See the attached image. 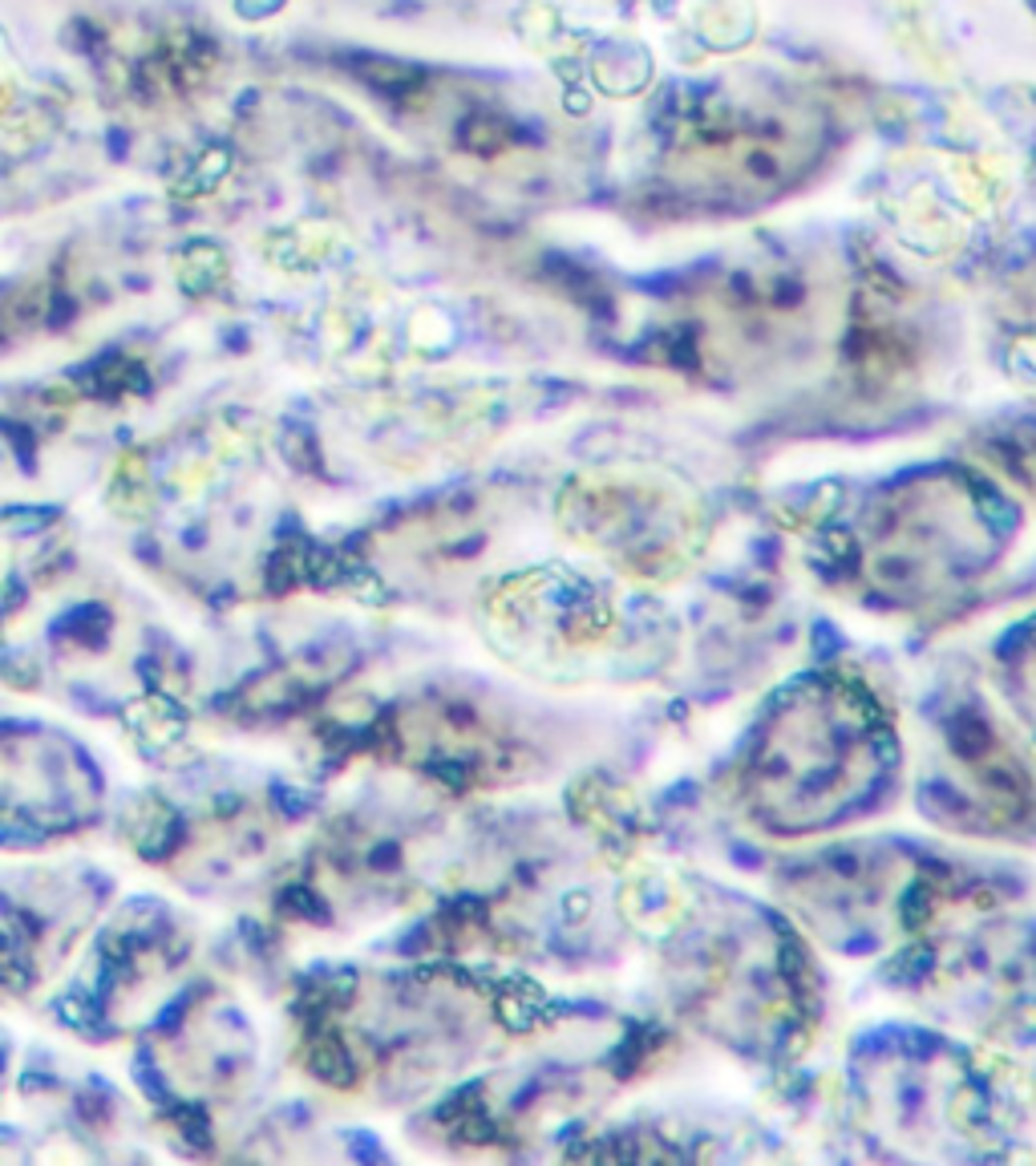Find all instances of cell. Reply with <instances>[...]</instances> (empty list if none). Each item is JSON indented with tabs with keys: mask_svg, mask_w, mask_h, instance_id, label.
Segmentation results:
<instances>
[{
	"mask_svg": "<svg viewBox=\"0 0 1036 1166\" xmlns=\"http://www.w3.org/2000/svg\"><path fill=\"white\" fill-rule=\"evenodd\" d=\"M895 737L854 685L810 680L757 726L745 790L757 818L778 830H822L866 802L887 778Z\"/></svg>",
	"mask_w": 1036,
	"mask_h": 1166,
	"instance_id": "obj_1",
	"label": "cell"
},
{
	"mask_svg": "<svg viewBox=\"0 0 1036 1166\" xmlns=\"http://www.w3.org/2000/svg\"><path fill=\"white\" fill-rule=\"evenodd\" d=\"M559 531L620 583L664 588L700 563L713 535L700 495L660 474H591L559 498Z\"/></svg>",
	"mask_w": 1036,
	"mask_h": 1166,
	"instance_id": "obj_2",
	"label": "cell"
},
{
	"mask_svg": "<svg viewBox=\"0 0 1036 1166\" xmlns=\"http://www.w3.org/2000/svg\"><path fill=\"white\" fill-rule=\"evenodd\" d=\"M615 583L563 563L518 571L486 604L498 653L542 680L599 677L620 661L632 632V607Z\"/></svg>",
	"mask_w": 1036,
	"mask_h": 1166,
	"instance_id": "obj_3",
	"label": "cell"
}]
</instances>
